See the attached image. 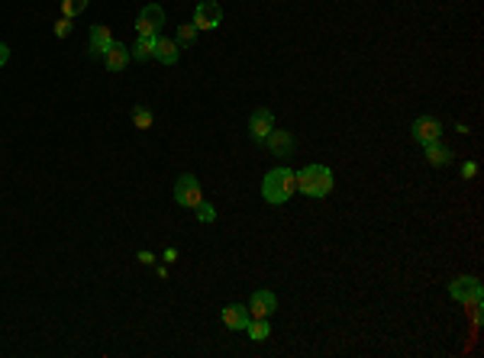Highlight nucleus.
Here are the masks:
<instances>
[{
    "label": "nucleus",
    "mask_w": 484,
    "mask_h": 358,
    "mask_svg": "<svg viewBox=\"0 0 484 358\" xmlns=\"http://www.w3.org/2000/svg\"><path fill=\"white\" fill-rule=\"evenodd\" d=\"M294 190H297V171L294 168H275V171H268L265 175V181H262V197L268 200V204H275V207H284L287 200L294 197Z\"/></svg>",
    "instance_id": "f257e3e1"
},
{
    "label": "nucleus",
    "mask_w": 484,
    "mask_h": 358,
    "mask_svg": "<svg viewBox=\"0 0 484 358\" xmlns=\"http://www.w3.org/2000/svg\"><path fill=\"white\" fill-rule=\"evenodd\" d=\"M333 171L326 168V165H307V168H301L297 171V190L301 194H307V197H326L333 190Z\"/></svg>",
    "instance_id": "f03ea898"
},
{
    "label": "nucleus",
    "mask_w": 484,
    "mask_h": 358,
    "mask_svg": "<svg viewBox=\"0 0 484 358\" xmlns=\"http://www.w3.org/2000/svg\"><path fill=\"white\" fill-rule=\"evenodd\" d=\"M204 200V190H200L197 175H181L175 181V204L184 207V210H194V207Z\"/></svg>",
    "instance_id": "7ed1b4c3"
},
{
    "label": "nucleus",
    "mask_w": 484,
    "mask_h": 358,
    "mask_svg": "<svg viewBox=\"0 0 484 358\" xmlns=\"http://www.w3.org/2000/svg\"><path fill=\"white\" fill-rule=\"evenodd\" d=\"M161 26H165V10L159 4L142 7L139 16H136V33L139 36H161Z\"/></svg>",
    "instance_id": "20e7f679"
},
{
    "label": "nucleus",
    "mask_w": 484,
    "mask_h": 358,
    "mask_svg": "<svg viewBox=\"0 0 484 358\" xmlns=\"http://www.w3.org/2000/svg\"><path fill=\"white\" fill-rule=\"evenodd\" d=\"M220 23H223V7L217 0H204V4L194 7V26L197 30H217Z\"/></svg>",
    "instance_id": "39448f33"
},
{
    "label": "nucleus",
    "mask_w": 484,
    "mask_h": 358,
    "mask_svg": "<svg viewBox=\"0 0 484 358\" xmlns=\"http://www.w3.org/2000/svg\"><path fill=\"white\" fill-rule=\"evenodd\" d=\"M413 139L420 142V146H430V142H439L442 139V123L436 117H417L410 126Z\"/></svg>",
    "instance_id": "423d86ee"
},
{
    "label": "nucleus",
    "mask_w": 484,
    "mask_h": 358,
    "mask_svg": "<svg viewBox=\"0 0 484 358\" xmlns=\"http://www.w3.org/2000/svg\"><path fill=\"white\" fill-rule=\"evenodd\" d=\"M272 129H275V113L268 107H258L255 113L249 117V136H252V142H265L268 136H272Z\"/></svg>",
    "instance_id": "0eeeda50"
},
{
    "label": "nucleus",
    "mask_w": 484,
    "mask_h": 358,
    "mask_svg": "<svg viewBox=\"0 0 484 358\" xmlns=\"http://www.w3.org/2000/svg\"><path fill=\"white\" fill-rule=\"evenodd\" d=\"M278 310V297L272 291H255L249 300V313L252 320H268V316Z\"/></svg>",
    "instance_id": "6e6552de"
},
{
    "label": "nucleus",
    "mask_w": 484,
    "mask_h": 358,
    "mask_svg": "<svg viewBox=\"0 0 484 358\" xmlns=\"http://www.w3.org/2000/svg\"><path fill=\"white\" fill-rule=\"evenodd\" d=\"M265 146H268V152H272L275 158H287V155H294L297 139H294V132H287V129H272V136L265 139Z\"/></svg>",
    "instance_id": "1a4fd4ad"
},
{
    "label": "nucleus",
    "mask_w": 484,
    "mask_h": 358,
    "mask_svg": "<svg viewBox=\"0 0 484 358\" xmlns=\"http://www.w3.org/2000/svg\"><path fill=\"white\" fill-rule=\"evenodd\" d=\"M449 294H452L459 304H465L468 297H481V281L475 275H465V278H455L449 281Z\"/></svg>",
    "instance_id": "9d476101"
},
{
    "label": "nucleus",
    "mask_w": 484,
    "mask_h": 358,
    "mask_svg": "<svg viewBox=\"0 0 484 358\" xmlns=\"http://www.w3.org/2000/svg\"><path fill=\"white\" fill-rule=\"evenodd\" d=\"M110 45H113V33H110V26H103V23L91 26V45H88L91 59H103V52L110 49Z\"/></svg>",
    "instance_id": "9b49d317"
},
{
    "label": "nucleus",
    "mask_w": 484,
    "mask_h": 358,
    "mask_svg": "<svg viewBox=\"0 0 484 358\" xmlns=\"http://www.w3.org/2000/svg\"><path fill=\"white\" fill-rule=\"evenodd\" d=\"M129 59H132V55H129V45H123V42H117V39H113V45L103 52V68L117 74V71H123Z\"/></svg>",
    "instance_id": "f8f14e48"
},
{
    "label": "nucleus",
    "mask_w": 484,
    "mask_h": 358,
    "mask_svg": "<svg viewBox=\"0 0 484 358\" xmlns=\"http://www.w3.org/2000/svg\"><path fill=\"white\" fill-rule=\"evenodd\" d=\"M155 62H161V65H178V59H181V49H178L175 39H165V36H155Z\"/></svg>",
    "instance_id": "ddd939ff"
},
{
    "label": "nucleus",
    "mask_w": 484,
    "mask_h": 358,
    "mask_svg": "<svg viewBox=\"0 0 484 358\" xmlns=\"http://www.w3.org/2000/svg\"><path fill=\"white\" fill-rule=\"evenodd\" d=\"M252 320L249 307H242V304H229V307H223V323H226V329H246Z\"/></svg>",
    "instance_id": "4468645a"
},
{
    "label": "nucleus",
    "mask_w": 484,
    "mask_h": 358,
    "mask_svg": "<svg viewBox=\"0 0 484 358\" xmlns=\"http://www.w3.org/2000/svg\"><path fill=\"white\" fill-rule=\"evenodd\" d=\"M423 149H426V161H430L433 168H446V165H452V158H455V152L446 149L442 142H430V146H423Z\"/></svg>",
    "instance_id": "2eb2a0df"
},
{
    "label": "nucleus",
    "mask_w": 484,
    "mask_h": 358,
    "mask_svg": "<svg viewBox=\"0 0 484 358\" xmlns=\"http://www.w3.org/2000/svg\"><path fill=\"white\" fill-rule=\"evenodd\" d=\"M129 55L136 62H149L155 55V36H139L136 39V45L129 49Z\"/></svg>",
    "instance_id": "dca6fc26"
},
{
    "label": "nucleus",
    "mask_w": 484,
    "mask_h": 358,
    "mask_svg": "<svg viewBox=\"0 0 484 358\" xmlns=\"http://www.w3.org/2000/svg\"><path fill=\"white\" fill-rule=\"evenodd\" d=\"M246 333H249L252 342H265V339L272 336V326H268V320H249Z\"/></svg>",
    "instance_id": "f3484780"
},
{
    "label": "nucleus",
    "mask_w": 484,
    "mask_h": 358,
    "mask_svg": "<svg viewBox=\"0 0 484 358\" xmlns=\"http://www.w3.org/2000/svg\"><path fill=\"white\" fill-rule=\"evenodd\" d=\"M194 39H197V26H194V23H181V26H178V36H175L178 49H191Z\"/></svg>",
    "instance_id": "a211bd4d"
},
{
    "label": "nucleus",
    "mask_w": 484,
    "mask_h": 358,
    "mask_svg": "<svg viewBox=\"0 0 484 358\" xmlns=\"http://www.w3.org/2000/svg\"><path fill=\"white\" fill-rule=\"evenodd\" d=\"M132 123H136V129H149V126L155 123V117H152V110L149 107H132Z\"/></svg>",
    "instance_id": "6ab92c4d"
},
{
    "label": "nucleus",
    "mask_w": 484,
    "mask_h": 358,
    "mask_svg": "<svg viewBox=\"0 0 484 358\" xmlns=\"http://www.w3.org/2000/svg\"><path fill=\"white\" fill-rule=\"evenodd\" d=\"M88 10V0H62V16L68 20H78V13Z\"/></svg>",
    "instance_id": "aec40b11"
},
{
    "label": "nucleus",
    "mask_w": 484,
    "mask_h": 358,
    "mask_svg": "<svg viewBox=\"0 0 484 358\" xmlns=\"http://www.w3.org/2000/svg\"><path fill=\"white\" fill-rule=\"evenodd\" d=\"M194 213H197L200 223H217V210H213V204H207V200H200V204L194 207Z\"/></svg>",
    "instance_id": "412c9836"
},
{
    "label": "nucleus",
    "mask_w": 484,
    "mask_h": 358,
    "mask_svg": "<svg viewBox=\"0 0 484 358\" xmlns=\"http://www.w3.org/2000/svg\"><path fill=\"white\" fill-rule=\"evenodd\" d=\"M462 307L468 310V316H471V320H475V323H481V297H468V300H465V304H462Z\"/></svg>",
    "instance_id": "4be33fe9"
},
{
    "label": "nucleus",
    "mask_w": 484,
    "mask_h": 358,
    "mask_svg": "<svg viewBox=\"0 0 484 358\" xmlns=\"http://www.w3.org/2000/svg\"><path fill=\"white\" fill-rule=\"evenodd\" d=\"M71 23H74V20H68V16H62V20L55 23V36H59V39H65L68 33H71Z\"/></svg>",
    "instance_id": "5701e85b"
},
{
    "label": "nucleus",
    "mask_w": 484,
    "mask_h": 358,
    "mask_svg": "<svg viewBox=\"0 0 484 358\" xmlns=\"http://www.w3.org/2000/svg\"><path fill=\"white\" fill-rule=\"evenodd\" d=\"M475 175H478V165H475V161H465V165H462V178L468 181V178H475Z\"/></svg>",
    "instance_id": "b1692460"
},
{
    "label": "nucleus",
    "mask_w": 484,
    "mask_h": 358,
    "mask_svg": "<svg viewBox=\"0 0 484 358\" xmlns=\"http://www.w3.org/2000/svg\"><path fill=\"white\" fill-rule=\"evenodd\" d=\"M136 258H139L142 265H155V255H152V252H146V249H142V252H139V255H136Z\"/></svg>",
    "instance_id": "393cba45"
},
{
    "label": "nucleus",
    "mask_w": 484,
    "mask_h": 358,
    "mask_svg": "<svg viewBox=\"0 0 484 358\" xmlns=\"http://www.w3.org/2000/svg\"><path fill=\"white\" fill-rule=\"evenodd\" d=\"M7 62H10V49H7V45H4V42H0V68L7 65Z\"/></svg>",
    "instance_id": "a878e982"
}]
</instances>
